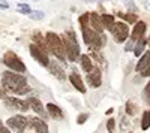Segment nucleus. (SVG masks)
Masks as SVG:
<instances>
[{"mask_svg":"<svg viewBox=\"0 0 150 133\" xmlns=\"http://www.w3.org/2000/svg\"><path fill=\"white\" fill-rule=\"evenodd\" d=\"M27 120H29V118L23 117V115H15V117H11V118L8 120V126H9L11 129H14V130L21 132V130H24V129L27 127V124H29Z\"/></svg>","mask_w":150,"mask_h":133,"instance_id":"0eeeda50","label":"nucleus"},{"mask_svg":"<svg viewBox=\"0 0 150 133\" xmlns=\"http://www.w3.org/2000/svg\"><path fill=\"white\" fill-rule=\"evenodd\" d=\"M18 10L21 12V14H26V15H30V12H32L30 6L26 5V3H20V5H18Z\"/></svg>","mask_w":150,"mask_h":133,"instance_id":"5701e85b","label":"nucleus"},{"mask_svg":"<svg viewBox=\"0 0 150 133\" xmlns=\"http://www.w3.org/2000/svg\"><path fill=\"white\" fill-rule=\"evenodd\" d=\"M65 48H66V57L71 60V62H77L80 58V45L77 42V38H75V33L68 30L65 33Z\"/></svg>","mask_w":150,"mask_h":133,"instance_id":"7ed1b4c3","label":"nucleus"},{"mask_svg":"<svg viewBox=\"0 0 150 133\" xmlns=\"http://www.w3.org/2000/svg\"><path fill=\"white\" fill-rule=\"evenodd\" d=\"M114 126H116L114 118H110L108 121H107V130H108L110 133H114Z\"/></svg>","mask_w":150,"mask_h":133,"instance_id":"a878e982","label":"nucleus"},{"mask_svg":"<svg viewBox=\"0 0 150 133\" xmlns=\"http://www.w3.org/2000/svg\"><path fill=\"white\" fill-rule=\"evenodd\" d=\"M87 118H89V115H87V114H84V115H80V117H78V124H83V123L86 121Z\"/></svg>","mask_w":150,"mask_h":133,"instance_id":"c85d7f7f","label":"nucleus"},{"mask_svg":"<svg viewBox=\"0 0 150 133\" xmlns=\"http://www.w3.org/2000/svg\"><path fill=\"white\" fill-rule=\"evenodd\" d=\"M6 97V93H5V90L0 87V99H5Z\"/></svg>","mask_w":150,"mask_h":133,"instance_id":"7c9ffc66","label":"nucleus"},{"mask_svg":"<svg viewBox=\"0 0 150 133\" xmlns=\"http://www.w3.org/2000/svg\"><path fill=\"white\" fill-rule=\"evenodd\" d=\"M89 26L92 27V30H95L98 33H102V30H104L102 20L99 18V15L96 14V12H92V14L89 15Z\"/></svg>","mask_w":150,"mask_h":133,"instance_id":"9d476101","label":"nucleus"},{"mask_svg":"<svg viewBox=\"0 0 150 133\" xmlns=\"http://www.w3.org/2000/svg\"><path fill=\"white\" fill-rule=\"evenodd\" d=\"M141 75H143V76H150V63H149V66L141 72Z\"/></svg>","mask_w":150,"mask_h":133,"instance_id":"c756f323","label":"nucleus"},{"mask_svg":"<svg viewBox=\"0 0 150 133\" xmlns=\"http://www.w3.org/2000/svg\"><path fill=\"white\" fill-rule=\"evenodd\" d=\"M87 82L90 84L93 88H98L101 87V82H102V78H101V72L99 69L93 67L90 72H87Z\"/></svg>","mask_w":150,"mask_h":133,"instance_id":"1a4fd4ad","label":"nucleus"},{"mask_svg":"<svg viewBox=\"0 0 150 133\" xmlns=\"http://www.w3.org/2000/svg\"><path fill=\"white\" fill-rule=\"evenodd\" d=\"M0 133H11V132H9L6 127H3V126H2V127H0Z\"/></svg>","mask_w":150,"mask_h":133,"instance_id":"2f4dec72","label":"nucleus"},{"mask_svg":"<svg viewBox=\"0 0 150 133\" xmlns=\"http://www.w3.org/2000/svg\"><path fill=\"white\" fill-rule=\"evenodd\" d=\"M30 18L35 20V21L42 20V18H44V12H42V10H32V12H30Z\"/></svg>","mask_w":150,"mask_h":133,"instance_id":"b1692460","label":"nucleus"},{"mask_svg":"<svg viewBox=\"0 0 150 133\" xmlns=\"http://www.w3.org/2000/svg\"><path fill=\"white\" fill-rule=\"evenodd\" d=\"M123 18L126 20L128 22H137V14H135V12H134V14H132V12H128L126 15H123Z\"/></svg>","mask_w":150,"mask_h":133,"instance_id":"393cba45","label":"nucleus"},{"mask_svg":"<svg viewBox=\"0 0 150 133\" xmlns=\"http://www.w3.org/2000/svg\"><path fill=\"white\" fill-rule=\"evenodd\" d=\"M111 33L114 36L116 42L122 43L129 38V29H128V24L126 22H114V26L111 29Z\"/></svg>","mask_w":150,"mask_h":133,"instance_id":"39448f33","label":"nucleus"},{"mask_svg":"<svg viewBox=\"0 0 150 133\" xmlns=\"http://www.w3.org/2000/svg\"><path fill=\"white\" fill-rule=\"evenodd\" d=\"M101 20H102V26H104V29H108V30L111 32L112 26H114V17L105 14V15L101 17Z\"/></svg>","mask_w":150,"mask_h":133,"instance_id":"6ab92c4d","label":"nucleus"},{"mask_svg":"<svg viewBox=\"0 0 150 133\" xmlns=\"http://www.w3.org/2000/svg\"><path fill=\"white\" fill-rule=\"evenodd\" d=\"M125 3H126V6H128L131 10H134L135 14L138 12V9H137V6H135V3H134V2H131V0H125Z\"/></svg>","mask_w":150,"mask_h":133,"instance_id":"cd10ccee","label":"nucleus"},{"mask_svg":"<svg viewBox=\"0 0 150 133\" xmlns=\"http://www.w3.org/2000/svg\"><path fill=\"white\" fill-rule=\"evenodd\" d=\"M80 63H81V67L84 72H90L93 69V64H92V60L90 57H87V55H80Z\"/></svg>","mask_w":150,"mask_h":133,"instance_id":"a211bd4d","label":"nucleus"},{"mask_svg":"<svg viewBox=\"0 0 150 133\" xmlns=\"http://www.w3.org/2000/svg\"><path fill=\"white\" fill-rule=\"evenodd\" d=\"M69 79H71V84H72V85L77 88L80 93H86V87H84V84H83V79H81V76L77 74V70H72Z\"/></svg>","mask_w":150,"mask_h":133,"instance_id":"ddd939ff","label":"nucleus"},{"mask_svg":"<svg viewBox=\"0 0 150 133\" xmlns=\"http://www.w3.org/2000/svg\"><path fill=\"white\" fill-rule=\"evenodd\" d=\"M2 84H3L5 90H9L15 94H24V93L29 91L26 76L21 75V74H15L14 70L5 72L2 75Z\"/></svg>","mask_w":150,"mask_h":133,"instance_id":"f257e3e1","label":"nucleus"},{"mask_svg":"<svg viewBox=\"0 0 150 133\" xmlns=\"http://www.w3.org/2000/svg\"><path fill=\"white\" fill-rule=\"evenodd\" d=\"M149 63H150V51H146L143 55H141V58L138 60V64H137V72H143L147 66H149Z\"/></svg>","mask_w":150,"mask_h":133,"instance_id":"2eb2a0df","label":"nucleus"},{"mask_svg":"<svg viewBox=\"0 0 150 133\" xmlns=\"http://www.w3.org/2000/svg\"><path fill=\"white\" fill-rule=\"evenodd\" d=\"M146 27H147V26H146V22H144V21H137L135 27H134V30H132L131 39H132V41H138V39H141L143 36H144Z\"/></svg>","mask_w":150,"mask_h":133,"instance_id":"9b49d317","label":"nucleus"},{"mask_svg":"<svg viewBox=\"0 0 150 133\" xmlns=\"http://www.w3.org/2000/svg\"><path fill=\"white\" fill-rule=\"evenodd\" d=\"M47 109H48V114L51 115L53 118H62V117H63V114H62V111H60V108L57 105H54V103H48L47 105Z\"/></svg>","mask_w":150,"mask_h":133,"instance_id":"f3484780","label":"nucleus"},{"mask_svg":"<svg viewBox=\"0 0 150 133\" xmlns=\"http://www.w3.org/2000/svg\"><path fill=\"white\" fill-rule=\"evenodd\" d=\"M0 127H2V123H0Z\"/></svg>","mask_w":150,"mask_h":133,"instance_id":"72a5a7b5","label":"nucleus"},{"mask_svg":"<svg viewBox=\"0 0 150 133\" xmlns=\"http://www.w3.org/2000/svg\"><path fill=\"white\" fill-rule=\"evenodd\" d=\"M149 127H150V111H146L143 114V118H141V129L147 130Z\"/></svg>","mask_w":150,"mask_h":133,"instance_id":"412c9836","label":"nucleus"},{"mask_svg":"<svg viewBox=\"0 0 150 133\" xmlns=\"http://www.w3.org/2000/svg\"><path fill=\"white\" fill-rule=\"evenodd\" d=\"M29 105H30V108L38 114V115H41V117H47V112H45V109H44V105L41 103V100L39 99H36V97H30L29 100Z\"/></svg>","mask_w":150,"mask_h":133,"instance_id":"f8f14e48","label":"nucleus"},{"mask_svg":"<svg viewBox=\"0 0 150 133\" xmlns=\"http://www.w3.org/2000/svg\"><path fill=\"white\" fill-rule=\"evenodd\" d=\"M135 111H137V109H135V105H134L132 102H128V103H126V112H128L129 115H134Z\"/></svg>","mask_w":150,"mask_h":133,"instance_id":"bb28decb","label":"nucleus"},{"mask_svg":"<svg viewBox=\"0 0 150 133\" xmlns=\"http://www.w3.org/2000/svg\"><path fill=\"white\" fill-rule=\"evenodd\" d=\"M50 69H51V72H53V75H54L56 78H59L60 81H63V79L66 78V75H65V72H63V69H60L57 63H50Z\"/></svg>","mask_w":150,"mask_h":133,"instance_id":"dca6fc26","label":"nucleus"},{"mask_svg":"<svg viewBox=\"0 0 150 133\" xmlns=\"http://www.w3.org/2000/svg\"><path fill=\"white\" fill-rule=\"evenodd\" d=\"M30 54H32V57H33L35 60H38V62H39L42 66H50L48 54H47L45 50H42L39 45H36V43L30 45Z\"/></svg>","mask_w":150,"mask_h":133,"instance_id":"423d86ee","label":"nucleus"},{"mask_svg":"<svg viewBox=\"0 0 150 133\" xmlns=\"http://www.w3.org/2000/svg\"><path fill=\"white\" fill-rule=\"evenodd\" d=\"M35 2H36V0H35Z\"/></svg>","mask_w":150,"mask_h":133,"instance_id":"f704fd0d","label":"nucleus"},{"mask_svg":"<svg viewBox=\"0 0 150 133\" xmlns=\"http://www.w3.org/2000/svg\"><path fill=\"white\" fill-rule=\"evenodd\" d=\"M144 45H146V39H144V36L141 39H138V42H137V45H135V50H134V54L135 55H143V52H144Z\"/></svg>","mask_w":150,"mask_h":133,"instance_id":"aec40b11","label":"nucleus"},{"mask_svg":"<svg viewBox=\"0 0 150 133\" xmlns=\"http://www.w3.org/2000/svg\"><path fill=\"white\" fill-rule=\"evenodd\" d=\"M143 99L147 105H150V82L144 87V91H143Z\"/></svg>","mask_w":150,"mask_h":133,"instance_id":"4be33fe9","label":"nucleus"},{"mask_svg":"<svg viewBox=\"0 0 150 133\" xmlns=\"http://www.w3.org/2000/svg\"><path fill=\"white\" fill-rule=\"evenodd\" d=\"M45 39L48 42L50 46V51H51L60 62H65V57H66V48H65V42L63 39H60V36L53 33V32H48L45 34Z\"/></svg>","mask_w":150,"mask_h":133,"instance_id":"f03ea898","label":"nucleus"},{"mask_svg":"<svg viewBox=\"0 0 150 133\" xmlns=\"http://www.w3.org/2000/svg\"><path fill=\"white\" fill-rule=\"evenodd\" d=\"M5 105L9 108V109H20V111H27L30 108L29 102L20 100L17 97H5Z\"/></svg>","mask_w":150,"mask_h":133,"instance_id":"6e6552de","label":"nucleus"},{"mask_svg":"<svg viewBox=\"0 0 150 133\" xmlns=\"http://www.w3.org/2000/svg\"><path fill=\"white\" fill-rule=\"evenodd\" d=\"M18 133H26V132H23V130H21V132H18Z\"/></svg>","mask_w":150,"mask_h":133,"instance_id":"473e14b6","label":"nucleus"},{"mask_svg":"<svg viewBox=\"0 0 150 133\" xmlns=\"http://www.w3.org/2000/svg\"><path fill=\"white\" fill-rule=\"evenodd\" d=\"M30 120V124L35 127V130H36V133H48V126H47V123L44 121V120H41V118H29Z\"/></svg>","mask_w":150,"mask_h":133,"instance_id":"4468645a","label":"nucleus"},{"mask_svg":"<svg viewBox=\"0 0 150 133\" xmlns=\"http://www.w3.org/2000/svg\"><path fill=\"white\" fill-rule=\"evenodd\" d=\"M3 63L14 72H18V74H24L26 72V66L21 62V58L12 51H8L5 55H3Z\"/></svg>","mask_w":150,"mask_h":133,"instance_id":"20e7f679","label":"nucleus"}]
</instances>
